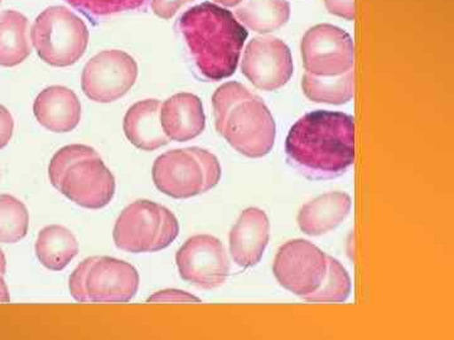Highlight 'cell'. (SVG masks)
Masks as SVG:
<instances>
[{
    "mask_svg": "<svg viewBox=\"0 0 454 340\" xmlns=\"http://www.w3.org/2000/svg\"><path fill=\"white\" fill-rule=\"evenodd\" d=\"M286 160L315 181L345 174L355 163V119L348 113L317 110L289 130Z\"/></svg>",
    "mask_w": 454,
    "mask_h": 340,
    "instance_id": "obj_1",
    "label": "cell"
},
{
    "mask_svg": "<svg viewBox=\"0 0 454 340\" xmlns=\"http://www.w3.org/2000/svg\"><path fill=\"white\" fill-rule=\"evenodd\" d=\"M178 29L205 79L221 81L235 73L247 38V28L235 14L205 2L179 17Z\"/></svg>",
    "mask_w": 454,
    "mask_h": 340,
    "instance_id": "obj_2",
    "label": "cell"
},
{
    "mask_svg": "<svg viewBox=\"0 0 454 340\" xmlns=\"http://www.w3.org/2000/svg\"><path fill=\"white\" fill-rule=\"evenodd\" d=\"M215 127L230 146L247 158L273 151L277 125L267 104L239 82H226L212 97Z\"/></svg>",
    "mask_w": 454,
    "mask_h": 340,
    "instance_id": "obj_3",
    "label": "cell"
},
{
    "mask_svg": "<svg viewBox=\"0 0 454 340\" xmlns=\"http://www.w3.org/2000/svg\"><path fill=\"white\" fill-rule=\"evenodd\" d=\"M152 175L155 187L164 195L187 199L216 187L221 179V166L216 155L192 146L160 155Z\"/></svg>",
    "mask_w": 454,
    "mask_h": 340,
    "instance_id": "obj_4",
    "label": "cell"
},
{
    "mask_svg": "<svg viewBox=\"0 0 454 340\" xmlns=\"http://www.w3.org/2000/svg\"><path fill=\"white\" fill-rule=\"evenodd\" d=\"M139 282L138 271L129 262L94 256L74 268L68 289L79 303H128L138 292Z\"/></svg>",
    "mask_w": 454,
    "mask_h": 340,
    "instance_id": "obj_5",
    "label": "cell"
},
{
    "mask_svg": "<svg viewBox=\"0 0 454 340\" xmlns=\"http://www.w3.org/2000/svg\"><path fill=\"white\" fill-rule=\"evenodd\" d=\"M178 234V220L168 208L142 199L121 212L114 226L113 238L122 251L145 253L167 249Z\"/></svg>",
    "mask_w": 454,
    "mask_h": 340,
    "instance_id": "obj_6",
    "label": "cell"
},
{
    "mask_svg": "<svg viewBox=\"0 0 454 340\" xmlns=\"http://www.w3.org/2000/svg\"><path fill=\"white\" fill-rule=\"evenodd\" d=\"M31 40L42 61L68 67L85 55L89 29L79 16L65 7L47 8L32 27Z\"/></svg>",
    "mask_w": 454,
    "mask_h": 340,
    "instance_id": "obj_7",
    "label": "cell"
},
{
    "mask_svg": "<svg viewBox=\"0 0 454 340\" xmlns=\"http://www.w3.org/2000/svg\"><path fill=\"white\" fill-rule=\"evenodd\" d=\"M327 267V255L321 249L309 241L297 238L278 250L273 271L284 289L304 299L318 290Z\"/></svg>",
    "mask_w": 454,
    "mask_h": 340,
    "instance_id": "obj_8",
    "label": "cell"
},
{
    "mask_svg": "<svg viewBox=\"0 0 454 340\" xmlns=\"http://www.w3.org/2000/svg\"><path fill=\"white\" fill-rule=\"evenodd\" d=\"M301 52L306 73L313 76H340L354 70V41L339 27H312L301 38Z\"/></svg>",
    "mask_w": 454,
    "mask_h": 340,
    "instance_id": "obj_9",
    "label": "cell"
},
{
    "mask_svg": "<svg viewBox=\"0 0 454 340\" xmlns=\"http://www.w3.org/2000/svg\"><path fill=\"white\" fill-rule=\"evenodd\" d=\"M138 79V65L128 53L107 50L92 57L82 71V91L95 103L107 104L127 95Z\"/></svg>",
    "mask_w": 454,
    "mask_h": 340,
    "instance_id": "obj_10",
    "label": "cell"
},
{
    "mask_svg": "<svg viewBox=\"0 0 454 340\" xmlns=\"http://www.w3.org/2000/svg\"><path fill=\"white\" fill-rule=\"evenodd\" d=\"M179 276L200 289L212 290L226 282L230 259L223 243L211 235L188 238L176 255Z\"/></svg>",
    "mask_w": 454,
    "mask_h": 340,
    "instance_id": "obj_11",
    "label": "cell"
},
{
    "mask_svg": "<svg viewBox=\"0 0 454 340\" xmlns=\"http://www.w3.org/2000/svg\"><path fill=\"white\" fill-rule=\"evenodd\" d=\"M241 73L255 88L277 91L294 73L291 50L279 38H254L245 49Z\"/></svg>",
    "mask_w": 454,
    "mask_h": 340,
    "instance_id": "obj_12",
    "label": "cell"
},
{
    "mask_svg": "<svg viewBox=\"0 0 454 340\" xmlns=\"http://www.w3.org/2000/svg\"><path fill=\"white\" fill-rule=\"evenodd\" d=\"M115 188L113 173L98 155L68 166L57 190L80 207L101 210L113 201Z\"/></svg>",
    "mask_w": 454,
    "mask_h": 340,
    "instance_id": "obj_13",
    "label": "cell"
},
{
    "mask_svg": "<svg viewBox=\"0 0 454 340\" xmlns=\"http://www.w3.org/2000/svg\"><path fill=\"white\" fill-rule=\"evenodd\" d=\"M269 238L270 222L264 211L250 207L241 212L229 236L230 253L235 264L244 268L258 265Z\"/></svg>",
    "mask_w": 454,
    "mask_h": 340,
    "instance_id": "obj_14",
    "label": "cell"
},
{
    "mask_svg": "<svg viewBox=\"0 0 454 340\" xmlns=\"http://www.w3.org/2000/svg\"><path fill=\"white\" fill-rule=\"evenodd\" d=\"M160 124L167 138L188 142L201 135L206 128L202 101L190 92H181L167 98L160 105Z\"/></svg>",
    "mask_w": 454,
    "mask_h": 340,
    "instance_id": "obj_15",
    "label": "cell"
},
{
    "mask_svg": "<svg viewBox=\"0 0 454 340\" xmlns=\"http://www.w3.org/2000/svg\"><path fill=\"white\" fill-rule=\"evenodd\" d=\"M33 112L42 127L52 133L73 131L82 120V103L73 89L51 86L41 91Z\"/></svg>",
    "mask_w": 454,
    "mask_h": 340,
    "instance_id": "obj_16",
    "label": "cell"
},
{
    "mask_svg": "<svg viewBox=\"0 0 454 340\" xmlns=\"http://www.w3.org/2000/svg\"><path fill=\"white\" fill-rule=\"evenodd\" d=\"M351 208L352 199L348 193H325L301 208L298 226L309 236L325 235L348 219Z\"/></svg>",
    "mask_w": 454,
    "mask_h": 340,
    "instance_id": "obj_17",
    "label": "cell"
},
{
    "mask_svg": "<svg viewBox=\"0 0 454 340\" xmlns=\"http://www.w3.org/2000/svg\"><path fill=\"white\" fill-rule=\"evenodd\" d=\"M160 103L158 100L138 101L128 110L124 118V134L140 151H153L169 143L160 124Z\"/></svg>",
    "mask_w": 454,
    "mask_h": 340,
    "instance_id": "obj_18",
    "label": "cell"
},
{
    "mask_svg": "<svg viewBox=\"0 0 454 340\" xmlns=\"http://www.w3.org/2000/svg\"><path fill=\"white\" fill-rule=\"evenodd\" d=\"M79 253V243L70 229L64 226L44 227L35 241V255L51 271L64 270Z\"/></svg>",
    "mask_w": 454,
    "mask_h": 340,
    "instance_id": "obj_19",
    "label": "cell"
},
{
    "mask_svg": "<svg viewBox=\"0 0 454 340\" xmlns=\"http://www.w3.org/2000/svg\"><path fill=\"white\" fill-rule=\"evenodd\" d=\"M235 17L245 28L265 35L288 23L291 4L288 0H243L236 8Z\"/></svg>",
    "mask_w": 454,
    "mask_h": 340,
    "instance_id": "obj_20",
    "label": "cell"
},
{
    "mask_svg": "<svg viewBox=\"0 0 454 340\" xmlns=\"http://www.w3.org/2000/svg\"><path fill=\"white\" fill-rule=\"evenodd\" d=\"M28 19L16 11L0 13V66L14 67L31 55Z\"/></svg>",
    "mask_w": 454,
    "mask_h": 340,
    "instance_id": "obj_21",
    "label": "cell"
},
{
    "mask_svg": "<svg viewBox=\"0 0 454 340\" xmlns=\"http://www.w3.org/2000/svg\"><path fill=\"white\" fill-rule=\"evenodd\" d=\"M301 89L313 103L343 105L354 97L355 73L351 70L333 77L313 76L306 73L301 79Z\"/></svg>",
    "mask_w": 454,
    "mask_h": 340,
    "instance_id": "obj_22",
    "label": "cell"
},
{
    "mask_svg": "<svg viewBox=\"0 0 454 340\" xmlns=\"http://www.w3.org/2000/svg\"><path fill=\"white\" fill-rule=\"evenodd\" d=\"M29 213L16 197L0 195V243H16L26 237Z\"/></svg>",
    "mask_w": 454,
    "mask_h": 340,
    "instance_id": "obj_23",
    "label": "cell"
},
{
    "mask_svg": "<svg viewBox=\"0 0 454 340\" xmlns=\"http://www.w3.org/2000/svg\"><path fill=\"white\" fill-rule=\"evenodd\" d=\"M327 274L318 290L304 298L309 303H343L351 294V277L339 259L327 255Z\"/></svg>",
    "mask_w": 454,
    "mask_h": 340,
    "instance_id": "obj_24",
    "label": "cell"
},
{
    "mask_svg": "<svg viewBox=\"0 0 454 340\" xmlns=\"http://www.w3.org/2000/svg\"><path fill=\"white\" fill-rule=\"evenodd\" d=\"M83 16L97 20L125 12L145 9L151 0H66Z\"/></svg>",
    "mask_w": 454,
    "mask_h": 340,
    "instance_id": "obj_25",
    "label": "cell"
},
{
    "mask_svg": "<svg viewBox=\"0 0 454 340\" xmlns=\"http://www.w3.org/2000/svg\"><path fill=\"white\" fill-rule=\"evenodd\" d=\"M94 157H98V151L88 145L74 144L59 149V151L53 155L50 162L49 178L51 184L57 189L59 181H61L62 174H64L65 170L67 169L68 166H73L74 163L79 162V160Z\"/></svg>",
    "mask_w": 454,
    "mask_h": 340,
    "instance_id": "obj_26",
    "label": "cell"
},
{
    "mask_svg": "<svg viewBox=\"0 0 454 340\" xmlns=\"http://www.w3.org/2000/svg\"><path fill=\"white\" fill-rule=\"evenodd\" d=\"M160 303V301H164V303H200L199 298H196L195 295L188 294L186 291L177 290V289H167V290L155 292L154 295H152L148 299V303Z\"/></svg>",
    "mask_w": 454,
    "mask_h": 340,
    "instance_id": "obj_27",
    "label": "cell"
},
{
    "mask_svg": "<svg viewBox=\"0 0 454 340\" xmlns=\"http://www.w3.org/2000/svg\"><path fill=\"white\" fill-rule=\"evenodd\" d=\"M193 0H151L152 11L155 16L163 18V19H170L175 17L176 13Z\"/></svg>",
    "mask_w": 454,
    "mask_h": 340,
    "instance_id": "obj_28",
    "label": "cell"
},
{
    "mask_svg": "<svg viewBox=\"0 0 454 340\" xmlns=\"http://www.w3.org/2000/svg\"><path fill=\"white\" fill-rule=\"evenodd\" d=\"M325 5L333 16L355 19V0H325Z\"/></svg>",
    "mask_w": 454,
    "mask_h": 340,
    "instance_id": "obj_29",
    "label": "cell"
},
{
    "mask_svg": "<svg viewBox=\"0 0 454 340\" xmlns=\"http://www.w3.org/2000/svg\"><path fill=\"white\" fill-rule=\"evenodd\" d=\"M14 120L12 113L0 105V149L5 148L13 136Z\"/></svg>",
    "mask_w": 454,
    "mask_h": 340,
    "instance_id": "obj_30",
    "label": "cell"
},
{
    "mask_svg": "<svg viewBox=\"0 0 454 340\" xmlns=\"http://www.w3.org/2000/svg\"><path fill=\"white\" fill-rule=\"evenodd\" d=\"M11 300L9 297L7 283L4 282V276L0 275V303H7Z\"/></svg>",
    "mask_w": 454,
    "mask_h": 340,
    "instance_id": "obj_31",
    "label": "cell"
},
{
    "mask_svg": "<svg viewBox=\"0 0 454 340\" xmlns=\"http://www.w3.org/2000/svg\"><path fill=\"white\" fill-rule=\"evenodd\" d=\"M214 2L223 5V7H238L243 0H214Z\"/></svg>",
    "mask_w": 454,
    "mask_h": 340,
    "instance_id": "obj_32",
    "label": "cell"
},
{
    "mask_svg": "<svg viewBox=\"0 0 454 340\" xmlns=\"http://www.w3.org/2000/svg\"><path fill=\"white\" fill-rule=\"evenodd\" d=\"M5 270H7V259H5L4 253L0 250V275H5Z\"/></svg>",
    "mask_w": 454,
    "mask_h": 340,
    "instance_id": "obj_33",
    "label": "cell"
},
{
    "mask_svg": "<svg viewBox=\"0 0 454 340\" xmlns=\"http://www.w3.org/2000/svg\"><path fill=\"white\" fill-rule=\"evenodd\" d=\"M0 4H2V0H0Z\"/></svg>",
    "mask_w": 454,
    "mask_h": 340,
    "instance_id": "obj_34",
    "label": "cell"
}]
</instances>
